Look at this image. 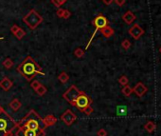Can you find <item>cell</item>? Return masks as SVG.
<instances>
[{"label": "cell", "instance_id": "cell-28", "mask_svg": "<svg viewBox=\"0 0 161 136\" xmlns=\"http://www.w3.org/2000/svg\"><path fill=\"white\" fill-rule=\"evenodd\" d=\"M64 11V9L59 8V9L57 10V12H56V15H57V16H58V17H59V18H63Z\"/></svg>", "mask_w": 161, "mask_h": 136}, {"label": "cell", "instance_id": "cell-26", "mask_svg": "<svg viewBox=\"0 0 161 136\" xmlns=\"http://www.w3.org/2000/svg\"><path fill=\"white\" fill-rule=\"evenodd\" d=\"M36 91L39 95H44L45 93H47V89L43 86V85H40V87L36 90Z\"/></svg>", "mask_w": 161, "mask_h": 136}, {"label": "cell", "instance_id": "cell-7", "mask_svg": "<svg viewBox=\"0 0 161 136\" xmlns=\"http://www.w3.org/2000/svg\"><path fill=\"white\" fill-rule=\"evenodd\" d=\"M128 32H129V35L136 40H138L140 37L144 35V30H143L141 27L136 23L134 24L131 28L128 30Z\"/></svg>", "mask_w": 161, "mask_h": 136}, {"label": "cell", "instance_id": "cell-10", "mask_svg": "<svg viewBox=\"0 0 161 136\" xmlns=\"http://www.w3.org/2000/svg\"><path fill=\"white\" fill-rule=\"evenodd\" d=\"M101 33L105 37V38H109V37H111L112 35H114L115 30L108 25V26H106V27H104V28H102L101 30Z\"/></svg>", "mask_w": 161, "mask_h": 136}, {"label": "cell", "instance_id": "cell-4", "mask_svg": "<svg viewBox=\"0 0 161 136\" xmlns=\"http://www.w3.org/2000/svg\"><path fill=\"white\" fill-rule=\"evenodd\" d=\"M10 125H13L12 119L3 111V110H0V136H5L7 134Z\"/></svg>", "mask_w": 161, "mask_h": 136}, {"label": "cell", "instance_id": "cell-1", "mask_svg": "<svg viewBox=\"0 0 161 136\" xmlns=\"http://www.w3.org/2000/svg\"><path fill=\"white\" fill-rule=\"evenodd\" d=\"M17 70L19 71L27 80H32L35 74L45 75V73L41 70V68L37 64L32 56H28L20 64Z\"/></svg>", "mask_w": 161, "mask_h": 136}, {"label": "cell", "instance_id": "cell-20", "mask_svg": "<svg viewBox=\"0 0 161 136\" xmlns=\"http://www.w3.org/2000/svg\"><path fill=\"white\" fill-rule=\"evenodd\" d=\"M68 78H69V76L67 75L66 72H62L59 76H58V79H59L62 83H66V81L68 80Z\"/></svg>", "mask_w": 161, "mask_h": 136}, {"label": "cell", "instance_id": "cell-27", "mask_svg": "<svg viewBox=\"0 0 161 136\" xmlns=\"http://www.w3.org/2000/svg\"><path fill=\"white\" fill-rule=\"evenodd\" d=\"M40 85H41V84H40V83L38 82V81L34 80L33 82H32V84H30V86H32V88L33 90H36L38 89V88L40 87Z\"/></svg>", "mask_w": 161, "mask_h": 136}, {"label": "cell", "instance_id": "cell-2", "mask_svg": "<svg viewBox=\"0 0 161 136\" xmlns=\"http://www.w3.org/2000/svg\"><path fill=\"white\" fill-rule=\"evenodd\" d=\"M23 22L29 27V29L35 30L41 23L44 21L42 15H40L35 10H32L23 17Z\"/></svg>", "mask_w": 161, "mask_h": 136}, {"label": "cell", "instance_id": "cell-30", "mask_svg": "<svg viewBox=\"0 0 161 136\" xmlns=\"http://www.w3.org/2000/svg\"><path fill=\"white\" fill-rule=\"evenodd\" d=\"M116 4H117L118 6H119V7H121V6H123L125 4V2H126V0H115L114 1Z\"/></svg>", "mask_w": 161, "mask_h": 136}, {"label": "cell", "instance_id": "cell-18", "mask_svg": "<svg viewBox=\"0 0 161 136\" xmlns=\"http://www.w3.org/2000/svg\"><path fill=\"white\" fill-rule=\"evenodd\" d=\"M10 106H11V108H12L13 110H17L19 108V107L21 106V103L19 102V100L14 99V100L12 101V103L10 104Z\"/></svg>", "mask_w": 161, "mask_h": 136}, {"label": "cell", "instance_id": "cell-3", "mask_svg": "<svg viewBox=\"0 0 161 136\" xmlns=\"http://www.w3.org/2000/svg\"><path fill=\"white\" fill-rule=\"evenodd\" d=\"M92 25L95 27V30H94V32L92 33L91 38H90V40H89V42L87 43L86 48H85L86 50L89 48V46H90V44L92 42V40L94 39L96 33H97L99 30H101L102 28H104V27L108 26V20L103 14H101H101H99L98 16H96V17L93 19V21H92Z\"/></svg>", "mask_w": 161, "mask_h": 136}, {"label": "cell", "instance_id": "cell-15", "mask_svg": "<svg viewBox=\"0 0 161 136\" xmlns=\"http://www.w3.org/2000/svg\"><path fill=\"white\" fill-rule=\"evenodd\" d=\"M13 35H14L18 40H21L22 38H24V36L26 35V32L22 28H20V27H19V28L17 29L16 32L13 33Z\"/></svg>", "mask_w": 161, "mask_h": 136}, {"label": "cell", "instance_id": "cell-24", "mask_svg": "<svg viewBox=\"0 0 161 136\" xmlns=\"http://www.w3.org/2000/svg\"><path fill=\"white\" fill-rule=\"evenodd\" d=\"M26 128L27 130L24 131V136H36V131L29 130V128Z\"/></svg>", "mask_w": 161, "mask_h": 136}, {"label": "cell", "instance_id": "cell-31", "mask_svg": "<svg viewBox=\"0 0 161 136\" xmlns=\"http://www.w3.org/2000/svg\"><path fill=\"white\" fill-rule=\"evenodd\" d=\"M84 113H86V114L89 115V114H90V113H92V111H93V110H92V108H91L90 106H89V107H87L86 108H85V110H84Z\"/></svg>", "mask_w": 161, "mask_h": 136}, {"label": "cell", "instance_id": "cell-8", "mask_svg": "<svg viewBox=\"0 0 161 136\" xmlns=\"http://www.w3.org/2000/svg\"><path fill=\"white\" fill-rule=\"evenodd\" d=\"M133 91L138 95V97H142L143 95L147 93V88L143 83L139 82L135 86V88L133 89Z\"/></svg>", "mask_w": 161, "mask_h": 136}, {"label": "cell", "instance_id": "cell-17", "mask_svg": "<svg viewBox=\"0 0 161 136\" xmlns=\"http://www.w3.org/2000/svg\"><path fill=\"white\" fill-rule=\"evenodd\" d=\"M121 91H122V93L125 95V96H130V95H131L132 93H133V89L129 86V85H126V86L123 87V89H122Z\"/></svg>", "mask_w": 161, "mask_h": 136}, {"label": "cell", "instance_id": "cell-21", "mask_svg": "<svg viewBox=\"0 0 161 136\" xmlns=\"http://www.w3.org/2000/svg\"><path fill=\"white\" fill-rule=\"evenodd\" d=\"M3 66H4L6 69H11V68L13 66V62L12 59L10 58H7L4 62H3Z\"/></svg>", "mask_w": 161, "mask_h": 136}, {"label": "cell", "instance_id": "cell-16", "mask_svg": "<svg viewBox=\"0 0 161 136\" xmlns=\"http://www.w3.org/2000/svg\"><path fill=\"white\" fill-rule=\"evenodd\" d=\"M117 114L119 116H125L127 114V108L125 106H118L117 107Z\"/></svg>", "mask_w": 161, "mask_h": 136}, {"label": "cell", "instance_id": "cell-14", "mask_svg": "<svg viewBox=\"0 0 161 136\" xmlns=\"http://www.w3.org/2000/svg\"><path fill=\"white\" fill-rule=\"evenodd\" d=\"M144 128H145V130L149 132V133H152V132L155 131L156 128V126L155 123H153V122L149 121V122H147V123L145 124Z\"/></svg>", "mask_w": 161, "mask_h": 136}, {"label": "cell", "instance_id": "cell-33", "mask_svg": "<svg viewBox=\"0 0 161 136\" xmlns=\"http://www.w3.org/2000/svg\"><path fill=\"white\" fill-rule=\"evenodd\" d=\"M106 134H107V133H106V131L104 130H101L100 131L98 132L99 136H106Z\"/></svg>", "mask_w": 161, "mask_h": 136}, {"label": "cell", "instance_id": "cell-6", "mask_svg": "<svg viewBox=\"0 0 161 136\" xmlns=\"http://www.w3.org/2000/svg\"><path fill=\"white\" fill-rule=\"evenodd\" d=\"M82 93L75 86L70 87L69 89L67 90V91L66 93L64 94V99H66L68 102H70L71 104H73L75 100L77 99V97L80 95Z\"/></svg>", "mask_w": 161, "mask_h": 136}, {"label": "cell", "instance_id": "cell-22", "mask_svg": "<svg viewBox=\"0 0 161 136\" xmlns=\"http://www.w3.org/2000/svg\"><path fill=\"white\" fill-rule=\"evenodd\" d=\"M74 53L78 58H81V57H83L84 55V50L83 49H81V48H78L77 50H75Z\"/></svg>", "mask_w": 161, "mask_h": 136}, {"label": "cell", "instance_id": "cell-12", "mask_svg": "<svg viewBox=\"0 0 161 136\" xmlns=\"http://www.w3.org/2000/svg\"><path fill=\"white\" fill-rule=\"evenodd\" d=\"M62 119H63V120L66 122V124H71V122H72L74 119H75V115L72 113V111L67 110L66 113L63 115Z\"/></svg>", "mask_w": 161, "mask_h": 136}, {"label": "cell", "instance_id": "cell-25", "mask_svg": "<svg viewBox=\"0 0 161 136\" xmlns=\"http://www.w3.org/2000/svg\"><path fill=\"white\" fill-rule=\"evenodd\" d=\"M121 47H122L124 50H128L129 48L131 47V42H130L128 39H124V40H123V41L121 42Z\"/></svg>", "mask_w": 161, "mask_h": 136}, {"label": "cell", "instance_id": "cell-32", "mask_svg": "<svg viewBox=\"0 0 161 136\" xmlns=\"http://www.w3.org/2000/svg\"><path fill=\"white\" fill-rule=\"evenodd\" d=\"M101 1L103 2L105 5H111L115 0H101Z\"/></svg>", "mask_w": 161, "mask_h": 136}, {"label": "cell", "instance_id": "cell-35", "mask_svg": "<svg viewBox=\"0 0 161 136\" xmlns=\"http://www.w3.org/2000/svg\"><path fill=\"white\" fill-rule=\"evenodd\" d=\"M159 52H160V53H161V47H160V49H159Z\"/></svg>", "mask_w": 161, "mask_h": 136}, {"label": "cell", "instance_id": "cell-11", "mask_svg": "<svg viewBox=\"0 0 161 136\" xmlns=\"http://www.w3.org/2000/svg\"><path fill=\"white\" fill-rule=\"evenodd\" d=\"M0 87H1L4 90L7 91V90H9L12 87V82L9 79V78L5 77V78H3L1 81H0Z\"/></svg>", "mask_w": 161, "mask_h": 136}, {"label": "cell", "instance_id": "cell-13", "mask_svg": "<svg viewBox=\"0 0 161 136\" xmlns=\"http://www.w3.org/2000/svg\"><path fill=\"white\" fill-rule=\"evenodd\" d=\"M26 128H29V130H32L34 131H37L39 130V124L36 120L32 119V120H29L28 124H27V126H26Z\"/></svg>", "mask_w": 161, "mask_h": 136}, {"label": "cell", "instance_id": "cell-29", "mask_svg": "<svg viewBox=\"0 0 161 136\" xmlns=\"http://www.w3.org/2000/svg\"><path fill=\"white\" fill-rule=\"evenodd\" d=\"M70 15H71V12L68 11V10H64V14H63V18L64 19H68L70 17Z\"/></svg>", "mask_w": 161, "mask_h": 136}, {"label": "cell", "instance_id": "cell-34", "mask_svg": "<svg viewBox=\"0 0 161 136\" xmlns=\"http://www.w3.org/2000/svg\"><path fill=\"white\" fill-rule=\"evenodd\" d=\"M4 39V37H0V40H3Z\"/></svg>", "mask_w": 161, "mask_h": 136}, {"label": "cell", "instance_id": "cell-19", "mask_svg": "<svg viewBox=\"0 0 161 136\" xmlns=\"http://www.w3.org/2000/svg\"><path fill=\"white\" fill-rule=\"evenodd\" d=\"M67 0H51V3L56 7V8H60L61 6L66 4Z\"/></svg>", "mask_w": 161, "mask_h": 136}, {"label": "cell", "instance_id": "cell-5", "mask_svg": "<svg viewBox=\"0 0 161 136\" xmlns=\"http://www.w3.org/2000/svg\"><path fill=\"white\" fill-rule=\"evenodd\" d=\"M90 104H91V99H90V98H89L87 95H85L84 93H82L77 97V99L75 100V102L72 105L77 106V108H80L81 110H84L87 107L90 106Z\"/></svg>", "mask_w": 161, "mask_h": 136}, {"label": "cell", "instance_id": "cell-23", "mask_svg": "<svg viewBox=\"0 0 161 136\" xmlns=\"http://www.w3.org/2000/svg\"><path fill=\"white\" fill-rule=\"evenodd\" d=\"M119 83L121 84V86H126V85H128V78L126 77L125 75H122L119 79Z\"/></svg>", "mask_w": 161, "mask_h": 136}, {"label": "cell", "instance_id": "cell-9", "mask_svg": "<svg viewBox=\"0 0 161 136\" xmlns=\"http://www.w3.org/2000/svg\"><path fill=\"white\" fill-rule=\"evenodd\" d=\"M136 15L134 14V12H132L131 11H128L126 12L124 14L122 15V19L123 21H124L126 24H128V25H130V24H132L134 21L136 20Z\"/></svg>", "mask_w": 161, "mask_h": 136}]
</instances>
